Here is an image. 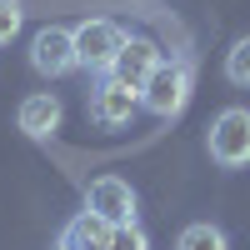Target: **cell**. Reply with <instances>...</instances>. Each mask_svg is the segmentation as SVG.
I'll use <instances>...</instances> for the list:
<instances>
[{"label": "cell", "mask_w": 250, "mask_h": 250, "mask_svg": "<svg viewBox=\"0 0 250 250\" xmlns=\"http://www.w3.org/2000/svg\"><path fill=\"white\" fill-rule=\"evenodd\" d=\"M105 245H110V225L90 210H80L60 225V250H105Z\"/></svg>", "instance_id": "9c48e42d"}, {"label": "cell", "mask_w": 250, "mask_h": 250, "mask_svg": "<svg viewBox=\"0 0 250 250\" xmlns=\"http://www.w3.org/2000/svg\"><path fill=\"white\" fill-rule=\"evenodd\" d=\"M20 25H25V10H20V0H0V50H5L10 40L20 35Z\"/></svg>", "instance_id": "4fadbf2b"}, {"label": "cell", "mask_w": 250, "mask_h": 250, "mask_svg": "<svg viewBox=\"0 0 250 250\" xmlns=\"http://www.w3.org/2000/svg\"><path fill=\"white\" fill-rule=\"evenodd\" d=\"M105 250H150V235L140 230V220L130 225H110V245Z\"/></svg>", "instance_id": "7c38bea8"}, {"label": "cell", "mask_w": 250, "mask_h": 250, "mask_svg": "<svg viewBox=\"0 0 250 250\" xmlns=\"http://www.w3.org/2000/svg\"><path fill=\"white\" fill-rule=\"evenodd\" d=\"M225 80L240 85V90H250V35L235 40V45L225 50Z\"/></svg>", "instance_id": "8fae6325"}, {"label": "cell", "mask_w": 250, "mask_h": 250, "mask_svg": "<svg viewBox=\"0 0 250 250\" xmlns=\"http://www.w3.org/2000/svg\"><path fill=\"white\" fill-rule=\"evenodd\" d=\"M175 250H230V240H225V230H220V225L195 220V225H185V230H180Z\"/></svg>", "instance_id": "30bf717a"}, {"label": "cell", "mask_w": 250, "mask_h": 250, "mask_svg": "<svg viewBox=\"0 0 250 250\" xmlns=\"http://www.w3.org/2000/svg\"><path fill=\"white\" fill-rule=\"evenodd\" d=\"M160 45L150 35H130L120 45V55H115V65H110V80H120V85H130V90H145V80L155 75V65H160Z\"/></svg>", "instance_id": "52a82bcc"}, {"label": "cell", "mask_w": 250, "mask_h": 250, "mask_svg": "<svg viewBox=\"0 0 250 250\" xmlns=\"http://www.w3.org/2000/svg\"><path fill=\"white\" fill-rule=\"evenodd\" d=\"M60 120H65V105H60V95H50V90L25 95V100H20V110H15V125H20L30 140H50V135L60 130Z\"/></svg>", "instance_id": "ba28073f"}, {"label": "cell", "mask_w": 250, "mask_h": 250, "mask_svg": "<svg viewBox=\"0 0 250 250\" xmlns=\"http://www.w3.org/2000/svg\"><path fill=\"white\" fill-rule=\"evenodd\" d=\"M135 185L130 180H120V175H100L90 180V190H85V210L100 215L105 225H130L135 220Z\"/></svg>", "instance_id": "5b68a950"}, {"label": "cell", "mask_w": 250, "mask_h": 250, "mask_svg": "<svg viewBox=\"0 0 250 250\" xmlns=\"http://www.w3.org/2000/svg\"><path fill=\"white\" fill-rule=\"evenodd\" d=\"M140 110V90L120 85V80H100V85H90V120L100 125V130H120V125H130Z\"/></svg>", "instance_id": "8992f818"}, {"label": "cell", "mask_w": 250, "mask_h": 250, "mask_svg": "<svg viewBox=\"0 0 250 250\" xmlns=\"http://www.w3.org/2000/svg\"><path fill=\"white\" fill-rule=\"evenodd\" d=\"M190 90H195L190 60H160L155 75L145 80V90H140V110H150L155 120H175L190 105Z\"/></svg>", "instance_id": "6da1fadb"}, {"label": "cell", "mask_w": 250, "mask_h": 250, "mask_svg": "<svg viewBox=\"0 0 250 250\" xmlns=\"http://www.w3.org/2000/svg\"><path fill=\"white\" fill-rule=\"evenodd\" d=\"M30 65L45 80H60V75L80 70L75 65V30L70 25H40L30 35Z\"/></svg>", "instance_id": "277c9868"}, {"label": "cell", "mask_w": 250, "mask_h": 250, "mask_svg": "<svg viewBox=\"0 0 250 250\" xmlns=\"http://www.w3.org/2000/svg\"><path fill=\"white\" fill-rule=\"evenodd\" d=\"M205 150L220 170H240L250 165V110L245 105H230L210 120V130H205Z\"/></svg>", "instance_id": "7a4b0ae2"}, {"label": "cell", "mask_w": 250, "mask_h": 250, "mask_svg": "<svg viewBox=\"0 0 250 250\" xmlns=\"http://www.w3.org/2000/svg\"><path fill=\"white\" fill-rule=\"evenodd\" d=\"M125 40L130 35H125L115 20H80L75 25V65L90 70V75H110V65H115Z\"/></svg>", "instance_id": "3957f363"}]
</instances>
